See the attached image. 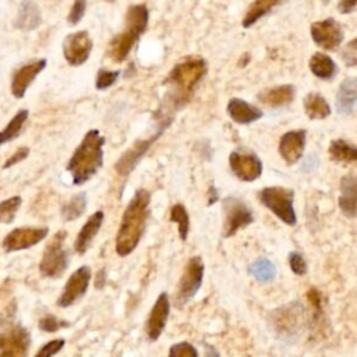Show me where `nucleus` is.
Returning <instances> with one entry per match:
<instances>
[{
    "mask_svg": "<svg viewBox=\"0 0 357 357\" xmlns=\"http://www.w3.org/2000/svg\"><path fill=\"white\" fill-rule=\"evenodd\" d=\"M66 237V231H57L46 245L39 264V271L43 276L60 278L66 272L68 266V255L64 248Z\"/></svg>",
    "mask_w": 357,
    "mask_h": 357,
    "instance_id": "7",
    "label": "nucleus"
},
{
    "mask_svg": "<svg viewBox=\"0 0 357 357\" xmlns=\"http://www.w3.org/2000/svg\"><path fill=\"white\" fill-rule=\"evenodd\" d=\"M248 273L261 283L272 282L276 276V268L268 258H258L248 266Z\"/></svg>",
    "mask_w": 357,
    "mask_h": 357,
    "instance_id": "30",
    "label": "nucleus"
},
{
    "mask_svg": "<svg viewBox=\"0 0 357 357\" xmlns=\"http://www.w3.org/2000/svg\"><path fill=\"white\" fill-rule=\"evenodd\" d=\"M47 227H18L10 231L3 241V248L7 252L20 251L38 244L47 236Z\"/></svg>",
    "mask_w": 357,
    "mask_h": 357,
    "instance_id": "14",
    "label": "nucleus"
},
{
    "mask_svg": "<svg viewBox=\"0 0 357 357\" xmlns=\"http://www.w3.org/2000/svg\"><path fill=\"white\" fill-rule=\"evenodd\" d=\"M289 266L296 275H305L307 273V262L304 261L303 255L297 251H291L289 254Z\"/></svg>",
    "mask_w": 357,
    "mask_h": 357,
    "instance_id": "37",
    "label": "nucleus"
},
{
    "mask_svg": "<svg viewBox=\"0 0 357 357\" xmlns=\"http://www.w3.org/2000/svg\"><path fill=\"white\" fill-rule=\"evenodd\" d=\"M169 312H170V303H169V297H167V293L162 291L151 312H149V317H148V321H146V325H145V331H146V336L151 342H155L159 339V336L162 335L165 326H166V322H167V318H169Z\"/></svg>",
    "mask_w": 357,
    "mask_h": 357,
    "instance_id": "16",
    "label": "nucleus"
},
{
    "mask_svg": "<svg viewBox=\"0 0 357 357\" xmlns=\"http://www.w3.org/2000/svg\"><path fill=\"white\" fill-rule=\"evenodd\" d=\"M307 298L310 301V304L314 307V310L317 312H321L322 310V296L317 289H310L307 291Z\"/></svg>",
    "mask_w": 357,
    "mask_h": 357,
    "instance_id": "42",
    "label": "nucleus"
},
{
    "mask_svg": "<svg viewBox=\"0 0 357 357\" xmlns=\"http://www.w3.org/2000/svg\"><path fill=\"white\" fill-rule=\"evenodd\" d=\"M282 1L283 0H254L247 8V13L243 18V26L244 28L252 26L255 22H258L264 15L272 11V8L280 4Z\"/></svg>",
    "mask_w": 357,
    "mask_h": 357,
    "instance_id": "26",
    "label": "nucleus"
},
{
    "mask_svg": "<svg viewBox=\"0 0 357 357\" xmlns=\"http://www.w3.org/2000/svg\"><path fill=\"white\" fill-rule=\"evenodd\" d=\"M42 22V14L38 4L32 0H22L15 18V26L21 31H33Z\"/></svg>",
    "mask_w": 357,
    "mask_h": 357,
    "instance_id": "22",
    "label": "nucleus"
},
{
    "mask_svg": "<svg viewBox=\"0 0 357 357\" xmlns=\"http://www.w3.org/2000/svg\"><path fill=\"white\" fill-rule=\"evenodd\" d=\"M225 222L222 226V236L231 237L238 230L247 227L254 222V215L248 205L238 198L227 197L223 199Z\"/></svg>",
    "mask_w": 357,
    "mask_h": 357,
    "instance_id": "9",
    "label": "nucleus"
},
{
    "mask_svg": "<svg viewBox=\"0 0 357 357\" xmlns=\"http://www.w3.org/2000/svg\"><path fill=\"white\" fill-rule=\"evenodd\" d=\"M261 204L275 213L283 223L294 226L297 223L296 211L293 206L294 191L286 187H265L258 192Z\"/></svg>",
    "mask_w": 357,
    "mask_h": 357,
    "instance_id": "5",
    "label": "nucleus"
},
{
    "mask_svg": "<svg viewBox=\"0 0 357 357\" xmlns=\"http://www.w3.org/2000/svg\"><path fill=\"white\" fill-rule=\"evenodd\" d=\"M310 31L312 40L325 50H335L343 42V29L333 18L312 22Z\"/></svg>",
    "mask_w": 357,
    "mask_h": 357,
    "instance_id": "11",
    "label": "nucleus"
},
{
    "mask_svg": "<svg viewBox=\"0 0 357 357\" xmlns=\"http://www.w3.org/2000/svg\"><path fill=\"white\" fill-rule=\"evenodd\" d=\"M91 280V269L89 266H81L77 271L71 273L68 278L59 300L57 304L63 308L73 305L75 301H78L88 290Z\"/></svg>",
    "mask_w": 357,
    "mask_h": 357,
    "instance_id": "13",
    "label": "nucleus"
},
{
    "mask_svg": "<svg viewBox=\"0 0 357 357\" xmlns=\"http://www.w3.org/2000/svg\"><path fill=\"white\" fill-rule=\"evenodd\" d=\"M329 156L332 160L353 163L357 160V149L354 145L349 144L344 139H333L329 145Z\"/></svg>",
    "mask_w": 357,
    "mask_h": 357,
    "instance_id": "28",
    "label": "nucleus"
},
{
    "mask_svg": "<svg viewBox=\"0 0 357 357\" xmlns=\"http://www.w3.org/2000/svg\"><path fill=\"white\" fill-rule=\"evenodd\" d=\"M169 357H198V351L191 343L180 342L170 347Z\"/></svg>",
    "mask_w": 357,
    "mask_h": 357,
    "instance_id": "34",
    "label": "nucleus"
},
{
    "mask_svg": "<svg viewBox=\"0 0 357 357\" xmlns=\"http://www.w3.org/2000/svg\"><path fill=\"white\" fill-rule=\"evenodd\" d=\"M149 201L151 192L139 188L126 206L116 236V252L120 257L130 255L141 241L145 231Z\"/></svg>",
    "mask_w": 357,
    "mask_h": 357,
    "instance_id": "1",
    "label": "nucleus"
},
{
    "mask_svg": "<svg viewBox=\"0 0 357 357\" xmlns=\"http://www.w3.org/2000/svg\"><path fill=\"white\" fill-rule=\"evenodd\" d=\"M46 64H47L46 59H38V60H33L28 64H24L22 67H20L14 73L13 79H11V93H13V96L18 98V99L24 98L29 85L36 78V75L45 70Z\"/></svg>",
    "mask_w": 357,
    "mask_h": 357,
    "instance_id": "17",
    "label": "nucleus"
},
{
    "mask_svg": "<svg viewBox=\"0 0 357 357\" xmlns=\"http://www.w3.org/2000/svg\"><path fill=\"white\" fill-rule=\"evenodd\" d=\"M165 130H158V132H155L153 135H151L149 138L145 139H139L137 142H134L116 162V172L119 173V176H128L132 169L138 165V162L142 159V156L148 152V149L151 148V145L160 137V134Z\"/></svg>",
    "mask_w": 357,
    "mask_h": 357,
    "instance_id": "15",
    "label": "nucleus"
},
{
    "mask_svg": "<svg viewBox=\"0 0 357 357\" xmlns=\"http://www.w3.org/2000/svg\"><path fill=\"white\" fill-rule=\"evenodd\" d=\"M92 50V39L86 31H78L70 33L63 42V54L70 66L84 64Z\"/></svg>",
    "mask_w": 357,
    "mask_h": 357,
    "instance_id": "12",
    "label": "nucleus"
},
{
    "mask_svg": "<svg viewBox=\"0 0 357 357\" xmlns=\"http://www.w3.org/2000/svg\"><path fill=\"white\" fill-rule=\"evenodd\" d=\"M119 74H120V71H117V70H114V71L99 70V73L96 75V82H95L96 88L99 91H102V89H106V88L112 86L117 81Z\"/></svg>",
    "mask_w": 357,
    "mask_h": 357,
    "instance_id": "35",
    "label": "nucleus"
},
{
    "mask_svg": "<svg viewBox=\"0 0 357 357\" xmlns=\"http://www.w3.org/2000/svg\"><path fill=\"white\" fill-rule=\"evenodd\" d=\"M103 145L105 137L98 130H89L81 144L71 155L67 170L71 173L75 185L84 184L91 180L103 163Z\"/></svg>",
    "mask_w": 357,
    "mask_h": 357,
    "instance_id": "2",
    "label": "nucleus"
},
{
    "mask_svg": "<svg viewBox=\"0 0 357 357\" xmlns=\"http://www.w3.org/2000/svg\"><path fill=\"white\" fill-rule=\"evenodd\" d=\"M356 103V78H346L336 95V107L340 114H350L354 110Z\"/></svg>",
    "mask_w": 357,
    "mask_h": 357,
    "instance_id": "24",
    "label": "nucleus"
},
{
    "mask_svg": "<svg viewBox=\"0 0 357 357\" xmlns=\"http://www.w3.org/2000/svg\"><path fill=\"white\" fill-rule=\"evenodd\" d=\"M204 279V262L202 258L195 255L191 257L183 271V275L178 280L176 296H174V305L183 307L188 303L199 290Z\"/></svg>",
    "mask_w": 357,
    "mask_h": 357,
    "instance_id": "8",
    "label": "nucleus"
},
{
    "mask_svg": "<svg viewBox=\"0 0 357 357\" xmlns=\"http://www.w3.org/2000/svg\"><path fill=\"white\" fill-rule=\"evenodd\" d=\"M21 206V197L15 195L0 202V223H11Z\"/></svg>",
    "mask_w": 357,
    "mask_h": 357,
    "instance_id": "33",
    "label": "nucleus"
},
{
    "mask_svg": "<svg viewBox=\"0 0 357 357\" xmlns=\"http://www.w3.org/2000/svg\"><path fill=\"white\" fill-rule=\"evenodd\" d=\"M305 130H293L280 137L279 153L287 165H294L301 159L305 146Z\"/></svg>",
    "mask_w": 357,
    "mask_h": 357,
    "instance_id": "18",
    "label": "nucleus"
},
{
    "mask_svg": "<svg viewBox=\"0 0 357 357\" xmlns=\"http://www.w3.org/2000/svg\"><path fill=\"white\" fill-rule=\"evenodd\" d=\"M304 112L311 120H322L326 119L331 114V106L326 102V99L317 93V92H310L304 98Z\"/></svg>",
    "mask_w": 357,
    "mask_h": 357,
    "instance_id": "25",
    "label": "nucleus"
},
{
    "mask_svg": "<svg viewBox=\"0 0 357 357\" xmlns=\"http://www.w3.org/2000/svg\"><path fill=\"white\" fill-rule=\"evenodd\" d=\"M310 70L311 73L321 79H331L336 74L335 61L325 53H314L310 59Z\"/></svg>",
    "mask_w": 357,
    "mask_h": 357,
    "instance_id": "27",
    "label": "nucleus"
},
{
    "mask_svg": "<svg viewBox=\"0 0 357 357\" xmlns=\"http://www.w3.org/2000/svg\"><path fill=\"white\" fill-rule=\"evenodd\" d=\"M28 153H29V149L26 148V146H21V148H18L8 159H7V162L3 165V169H8V167H11V166H14L15 163H18V162H22L26 156H28Z\"/></svg>",
    "mask_w": 357,
    "mask_h": 357,
    "instance_id": "41",
    "label": "nucleus"
},
{
    "mask_svg": "<svg viewBox=\"0 0 357 357\" xmlns=\"http://www.w3.org/2000/svg\"><path fill=\"white\" fill-rule=\"evenodd\" d=\"M227 113L230 119L238 124H250L259 120L264 114L257 106L247 103L245 100L238 98H233L229 100Z\"/></svg>",
    "mask_w": 357,
    "mask_h": 357,
    "instance_id": "21",
    "label": "nucleus"
},
{
    "mask_svg": "<svg viewBox=\"0 0 357 357\" xmlns=\"http://www.w3.org/2000/svg\"><path fill=\"white\" fill-rule=\"evenodd\" d=\"M85 208H86V195H85V192L75 194L74 197H71L68 199V202H66L63 205L61 216L64 218V220H74L85 212Z\"/></svg>",
    "mask_w": 357,
    "mask_h": 357,
    "instance_id": "31",
    "label": "nucleus"
},
{
    "mask_svg": "<svg viewBox=\"0 0 357 357\" xmlns=\"http://www.w3.org/2000/svg\"><path fill=\"white\" fill-rule=\"evenodd\" d=\"M170 220L178 227V234L181 240H187L190 231V216L183 204H176L170 209Z\"/></svg>",
    "mask_w": 357,
    "mask_h": 357,
    "instance_id": "32",
    "label": "nucleus"
},
{
    "mask_svg": "<svg viewBox=\"0 0 357 357\" xmlns=\"http://www.w3.org/2000/svg\"><path fill=\"white\" fill-rule=\"evenodd\" d=\"M339 208L347 218H354L357 211V180L353 174L343 176L340 180Z\"/></svg>",
    "mask_w": 357,
    "mask_h": 357,
    "instance_id": "19",
    "label": "nucleus"
},
{
    "mask_svg": "<svg viewBox=\"0 0 357 357\" xmlns=\"http://www.w3.org/2000/svg\"><path fill=\"white\" fill-rule=\"evenodd\" d=\"M66 325H67V322L57 319L54 315H45L39 321V328L45 332H56L61 326H66Z\"/></svg>",
    "mask_w": 357,
    "mask_h": 357,
    "instance_id": "39",
    "label": "nucleus"
},
{
    "mask_svg": "<svg viewBox=\"0 0 357 357\" xmlns=\"http://www.w3.org/2000/svg\"><path fill=\"white\" fill-rule=\"evenodd\" d=\"M146 24L148 8L145 4H135L128 7L126 14V29L110 40L107 46V56L116 63L126 60L137 39L146 29Z\"/></svg>",
    "mask_w": 357,
    "mask_h": 357,
    "instance_id": "4",
    "label": "nucleus"
},
{
    "mask_svg": "<svg viewBox=\"0 0 357 357\" xmlns=\"http://www.w3.org/2000/svg\"><path fill=\"white\" fill-rule=\"evenodd\" d=\"M86 10V0H74L73 7L70 10V14L67 17V21L70 25H75L81 21Z\"/></svg>",
    "mask_w": 357,
    "mask_h": 357,
    "instance_id": "38",
    "label": "nucleus"
},
{
    "mask_svg": "<svg viewBox=\"0 0 357 357\" xmlns=\"http://www.w3.org/2000/svg\"><path fill=\"white\" fill-rule=\"evenodd\" d=\"M28 116L29 113L26 109H21L14 114V117L8 121V124L0 131V145L10 142L20 135L25 121L28 120Z\"/></svg>",
    "mask_w": 357,
    "mask_h": 357,
    "instance_id": "29",
    "label": "nucleus"
},
{
    "mask_svg": "<svg viewBox=\"0 0 357 357\" xmlns=\"http://www.w3.org/2000/svg\"><path fill=\"white\" fill-rule=\"evenodd\" d=\"M64 343V339H53L47 342L45 346H42L39 351L35 354V357H53L63 349Z\"/></svg>",
    "mask_w": 357,
    "mask_h": 357,
    "instance_id": "36",
    "label": "nucleus"
},
{
    "mask_svg": "<svg viewBox=\"0 0 357 357\" xmlns=\"http://www.w3.org/2000/svg\"><path fill=\"white\" fill-rule=\"evenodd\" d=\"M356 43H357L356 39L350 40V42L346 45L344 50L342 52V59L344 60V63H346L349 67H354L356 63H357V45H356Z\"/></svg>",
    "mask_w": 357,
    "mask_h": 357,
    "instance_id": "40",
    "label": "nucleus"
},
{
    "mask_svg": "<svg viewBox=\"0 0 357 357\" xmlns=\"http://www.w3.org/2000/svg\"><path fill=\"white\" fill-rule=\"evenodd\" d=\"M204 357H220L219 356V351L211 346V344H205V353H204Z\"/></svg>",
    "mask_w": 357,
    "mask_h": 357,
    "instance_id": "44",
    "label": "nucleus"
},
{
    "mask_svg": "<svg viewBox=\"0 0 357 357\" xmlns=\"http://www.w3.org/2000/svg\"><path fill=\"white\" fill-rule=\"evenodd\" d=\"M356 1H357V0H340L337 8H339V11H340L342 14L351 13V11H354V8H356Z\"/></svg>",
    "mask_w": 357,
    "mask_h": 357,
    "instance_id": "43",
    "label": "nucleus"
},
{
    "mask_svg": "<svg viewBox=\"0 0 357 357\" xmlns=\"http://www.w3.org/2000/svg\"><path fill=\"white\" fill-rule=\"evenodd\" d=\"M296 89L293 85H279L273 86L269 89L262 91L258 95V99L261 103L271 106V107H278L290 103L294 99Z\"/></svg>",
    "mask_w": 357,
    "mask_h": 357,
    "instance_id": "23",
    "label": "nucleus"
},
{
    "mask_svg": "<svg viewBox=\"0 0 357 357\" xmlns=\"http://www.w3.org/2000/svg\"><path fill=\"white\" fill-rule=\"evenodd\" d=\"M102 223H103V212L102 211H96L88 218V220L84 223L79 233L77 234V238L74 243V248L78 254H85V251L91 245L92 240L100 230Z\"/></svg>",
    "mask_w": 357,
    "mask_h": 357,
    "instance_id": "20",
    "label": "nucleus"
},
{
    "mask_svg": "<svg viewBox=\"0 0 357 357\" xmlns=\"http://www.w3.org/2000/svg\"><path fill=\"white\" fill-rule=\"evenodd\" d=\"M28 349L29 333L26 329L0 315V357H26Z\"/></svg>",
    "mask_w": 357,
    "mask_h": 357,
    "instance_id": "6",
    "label": "nucleus"
},
{
    "mask_svg": "<svg viewBox=\"0 0 357 357\" xmlns=\"http://www.w3.org/2000/svg\"><path fill=\"white\" fill-rule=\"evenodd\" d=\"M206 73V64L204 59L197 56H187L180 60L167 77V82L172 88L169 95V106L180 109L188 102L191 92Z\"/></svg>",
    "mask_w": 357,
    "mask_h": 357,
    "instance_id": "3",
    "label": "nucleus"
},
{
    "mask_svg": "<svg viewBox=\"0 0 357 357\" xmlns=\"http://www.w3.org/2000/svg\"><path fill=\"white\" fill-rule=\"evenodd\" d=\"M229 165L234 176L241 181H255L262 173V162L252 152L233 151L229 156Z\"/></svg>",
    "mask_w": 357,
    "mask_h": 357,
    "instance_id": "10",
    "label": "nucleus"
}]
</instances>
